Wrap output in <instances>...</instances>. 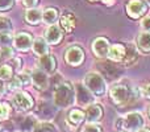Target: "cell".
Returning <instances> with one entry per match:
<instances>
[{"label":"cell","mask_w":150,"mask_h":132,"mask_svg":"<svg viewBox=\"0 0 150 132\" xmlns=\"http://www.w3.org/2000/svg\"><path fill=\"white\" fill-rule=\"evenodd\" d=\"M75 103V88L70 82H62L55 86L54 106L57 108H67Z\"/></svg>","instance_id":"6da1fadb"},{"label":"cell","mask_w":150,"mask_h":132,"mask_svg":"<svg viewBox=\"0 0 150 132\" xmlns=\"http://www.w3.org/2000/svg\"><path fill=\"white\" fill-rule=\"evenodd\" d=\"M144 118L140 112H129L116 122L117 128L125 132H137L144 127Z\"/></svg>","instance_id":"7a4b0ae2"},{"label":"cell","mask_w":150,"mask_h":132,"mask_svg":"<svg viewBox=\"0 0 150 132\" xmlns=\"http://www.w3.org/2000/svg\"><path fill=\"white\" fill-rule=\"evenodd\" d=\"M83 83H84V86L95 96H103L107 91V85H105V81H104L103 75L96 71L87 73Z\"/></svg>","instance_id":"3957f363"},{"label":"cell","mask_w":150,"mask_h":132,"mask_svg":"<svg viewBox=\"0 0 150 132\" xmlns=\"http://www.w3.org/2000/svg\"><path fill=\"white\" fill-rule=\"evenodd\" d=\"M109 98L116 106H125L132 101V90L127 85L116 83L109 90Z\"/></svg>","instance_id":"277c9868"},{"label":"cell","mask_w":150,"mask_h":132,"mask_svg":"<svg viewBox=\"0 0 150 132\" xmlns=\"http://www.w3.org/2000/svg\"><path fill=\"white\" fill-rule=\"evenodd\" d=\"M65 61L71 66H79L84 61V50L78 45L67 48L65 52Z\"/></svg>","instance_id":"5b68a950"},{"label":"cell","mask_w":150,"mask_h":132,"mask_svg":"<svg viewBox=\"0 0 150 132\" xmlns=\"http://www.w3.org/2000/svg\"><path fill=\"white\" fill-rule=\"evenodd\" d=\"M93 94L84 86V83H78L75 86V101L79 106H90L93 103Z\"/></svg>","instance_id":"8992f818"},{"label":"cell","mask_w":150,"mask_h":132,"mask_svg":"<svg viewBox=\"0 0 150 132\" xmlns=\"http://www.w3.org/2000/svg\"><path fill=\"white\" fill-rule=\"evenodd\" d=\"M148 4L144 0H130L127 4V13L130 19H140L145 16Z\"/></svg>","instance_id":"52a82bcc"},{"label":"cell","mask_w":150,"mask_h":132,"mask_svg":"<svg viewBox=\"0 0 150 132\" xmlns=\"http://www.w3.org/2000/svg\"><path fill=\"white\" fill-rule=\"evenodd\" d=\"M33 98L28 93H17L12 98V104L18 111H28L33 107Z\"/></svg>","instance_id":"ba28073f"},{"label":"cell","mask_w":150,"mask_h":132,"mask_svg":"<svg viewBox=\"0 0 150 132\" xmlns=\"http://www.w3.org/2000/svg\"><path fill=\"white\" fill-rule=\"evenodd\" d=\"M13 45L20 52H28L33 45V37L26 32H18L13 39Z\"/></svg>","instance_id":"9c48e42d"},{"label":"cell","mask_w":150,"mask_h":132,"mask_svg":"<svg viewBox=\"0 0 150 132\" xmlns=\"http://www.w3.org/2000/svg\"><path fill=\"white\" fill-rule=\"evenodd\" d=\"M109 42L107 39L104 37H98L92 41V45H91V49H92L93 54L98 58H105L108 57V50H109Z\"/></svg>","instance_id":"30bf717a"},{"label":"cell","mask_w":150,"mask_h":132,"mask_svg":"<svg viewBox=\"0 0 150 132\" xmlns=\"http://www.w3.org/2000/svg\"><path fill=\"white\" fill-rule=\"evenodd\" d=\"M32 83H33L34 88L44 91L49 87V77L41 69H36L32 71Z\"/></svg>","instance_id":"8fae6325"},{"label":"cell","mask_w":150,"mask_h":132,"mask_svg":"<svg viewBox=\"0 0 150 132\" xmlns=\"http://www.w3.org/2000/svg\"><path fill=\"white\" fill-rule=\"evenodd\" d=\"M44 39H45V41H46L47 44L57 45V44H59V42L62 41L63 31L59 28V26L55 25V24H54V25H49V28L45 31Z\"/></svg>","instance_id":"7c38bea8"},{"label":"cell","mask_w":150,"mask_h":132,"mask_svg":"<svg viewBox=\"0 0 150 132\" xmlns=\"http://www.w3.org/2000/svg\"><path fill=\"white\" fill-rule=\"evenodd\" d=\"M38 69H41L46 74H53L55 71V69H57V60H55V57L52 54L41 56L38 60Z\"/></svg>","instance_id":"4fadbf2b"},{"label":"cell","mask_w":150,"mask_h":132,"mask_svg":"<svg viewBox=\"0 0 150 132\" xmlns=\"http://www.w3.org/2000/svg\"><path fill=\"white\" fill-rule=\"evenodd\" d=\"M103 118V108L98 103H91L86 110V119L88 123H98Z\"/></svg>","instance_id":"5bb4252c"},{"label":"cell","mask_w":150,"mask_h":132,"mask_svg":"<svg viewBox=\"0 0 150 132\" xmlns=\"http://www.w3.org/2000/svg\"><path fill=\"white\" fill-rule=\"evenodd\" d=\"M32 82V74L28 73H20V74L15 75V78H11L9 82V90H18V88L26 86L28 83Z\"/></svg>","instance_id":"9a60e30c"},{"label":"cell","mask_w":150,"mask_h":132,"mask_svg":"<svg viewBox=\"0 0 150 132\" xmlns=\"http://www.w3.org/2000/svg\"><path fill=\"white\" fill-rule=\"evenodd\" d=\"M59 24H61V29H62L63 32L71 33V32L75 29V25H76V19H75V16L71 12H67V11H66V12L61 16Z\"/></svg>","instance_id":"2e32d148"},{"label":"cell","mask_w":150,"mask_h":132,"mask_svg":"<svg viewBox=\"0 0 150 132\" xmlns=\"http://www.w3.org/2000/svg\"><path fill=\"white\" fill-rule=\"evenodd\" d=\"M124 45H125V56H124V58H122L121 62L127 66L133 65V64H136L137 60H138L137 46H134L133 44H124Z\"/></svg>","instance_id":"e0dca14e"},{"label":"cell","mask_w":150,"mask_h":132,"mask_svg":"<svg viewBox=\"0 0 150 132\" xmlns=\"http://www.w3.org/2000/svg\"><path fill=\"white\" fill-rule=\"evenodd\" d=\"M84 119H86V112H83L82 110H79V108L70 110L67 114V123H69V126L73 128L79 127Z\"/></svg>","instance_id":"ac0fdd59"},{"label":"cell","mask_w":150,"mask_h":132,"mask_svg":"<svg viewBox=\"0 0 150 132\" xmlns=\"http://www.w3.org/2000/svg\"><path fill=\"white\" fill-rule=\"evenodd\" d=\"M125 56V45L122 44H113L109 46L108 58L112 62H121Z\"/></svg>","instance_id":"d6986e66"},{"label":"cell","mask_w":150,"mask_h":132,"mask_svg":"<svg viewBox=\"0 0 150 132\" xmlns=\"http://www.w3.org/2000/svg\"><path fill=\"white\" fill-rule=\"evenodd\" d=\"M136 46L138 52L150 53V33L149 32H141L136 40Z\"/></svg>","instance_id":"ffe728a7"},{"label":"cell","mask_w":150,"mask_h":132,"mask_svg":"<svg viewBox=\"0 0 150 132\" xmlns=\"http://www.w3.org/2000/svg\"><path fill=\"white\" fill-rule=\"evenodd\" d=\"M55 108L57 107H53L50 106L49 103H45V102H42V103H40L38 106V110H37V115H38L41 119H44V122H46V120L52 119V118H54L55 115Z\"/></svg>","instance_id":"44dd1931"},{"label":"cell","mask_w":150,"mask_h":132,"mask_svg":"<svg viewBox=\"0 0 150 132\" xmlns=\"http://www.w3.org/2000/svg\"><path fill=\"white\" fill-rule=\"evenodd\" d=\"M25 20L30 25H38L42 21V11L38 8H29L25 12Z\"/></svg>","instance_id":"7402d4cb"},{"label":"cell","mask_w":150,"mask_h":132,"mask_svg":"<svg viewBox=\"0 0 150 132\" xmlns=\"http://www.w3.org/2000/svg\"><path fill=\"white\" fill-rule=\"evenodd\" d=\"M32 49L36 53L37 56H45L49 54V44L45 41V39H36L33 40V45H32Z\"/></svg>","instance_id":"603a6c76"},{"label":"cell","mask_w":150,"mask_h":132,"mask_svg":"<svg viewBox=\"0 0 150 132\" xmlns=\"http://www.w3.org/2000/svg\"><path fill=\"white\" fill-rule=\"evenodd\" d=\"M58 20V11L55 8H46L42 11V21L47 25H54Z\"/></svg>","instance_id":"cb8c5ba5"},{"label":"cell","mask_w":150,"mask_h":132,"mask_svg":"<svg viewBox=\"0 0 150 132\" xmlns=\"http://www.w3.org/2000/svg\"><path fill=\"white\" fill-rule=\"evenodd\" d=\"M100 67L103 69L104 74H107L108 78H111V79H113V78L119 77V75L121 74V69H119V67L112 62H105V64H103V65H100Z\"/></svg>","instance_id":"d4e9b609"},{"label":"cell","mask_w":150,"mask_h":132,"mask_svg":"<svg viewBox=\"0 0 150 132\" xmlns=\"http://www.w3.org/2000/svg\"><path fill=\"white\" fill-rule=\"evenodd\" d=\"M32 132H57V128L49 122H41L37 123Z\"/></svg>","instance_id":"484cf974"},{"label":"cell","mask_w":150,"mask_h":132,"mask_svg":"<svg viewBox=\"0 0 150 132\" xmlns=\"http://www.w3.org/2000/svg\"><path fill=\"white\" fill-rule=\"evenodd\" d=\"M36 124H37V123H36V120H34L33 116H25V119L21 122L20 128L23 131H25V132H30V131L34 130Z\"/></svg>","instance_id":"4316f807"},{"label":"cell","mask_w":150,"mask_h":132,"mask_svg":"<svg viewBox=\"0 0 150 132\" xmlns=\"http://www.w3.org/2000/svg\"><path fill=\"white\" fill-rule=\"evenodd\" d=\"M13 36L11 32H0V45L1 46H9V44L13 42Z\"/></svg>","instance_id":"83f0119b"},{"label":"cell","mask_w":150,"mask_h":132,"mask_svg":"<svg viewBox=\"0 0 150 132\" xmlns=\"http://www.w3.org/2000/svg\"><path fill=\"white\" fill-rule=\"evenodd\" d=\"M13 75V69L9 65H3L0 66V79L1 81H8L11 79Z\"/></svg>","instance_id":"f1b7e54d"},{"label":"cell","mask_w":150,"mask_h":132,"mask_svg":"<svg viewBox=\"0 0 150 132\" xmlns=\"http://www.w3.org/2000/svg\"><path fill=\"white\" fill-rule=\"evenodd\" d=\"M12 31V23L9 19L0 16V32H11Z\"/></svg>","instance_id":"f546056e"},{"label":"cell","mask_w":150,"mask_h":132,"mask_svg":"<svg viewBox=\"0 0 150 132\" xmlns=\"http://www.w3.org/2000/svg\"><path fill=\"white\" fill-rule=\"evenodd\" d=\"M11 114V108L7 103H0V122L1 120H5L9 118Z\"/></svg>","instance_id":"4dcf8cb0"},{"label":"cell","mask_w":150,"mask_h":132,"mask_svg":"<svg viewBox=\"0 0 150 132\" xmlns=\"http://www.w3.org/2000/svg\"><path fill=\"white\" fill-rule=\"evenodd\" d=\"M0 58H3V60L13 58V49L11 46H3L0 50Z\"/></svg>","instance_id":"1f68e13d"},{"label":"cell","mask_w":150,"mask_h":132,"mask_svg":"<svg viewBox=\"0 0 150 132\" xmlns=\"http://www.w3.org/2000/svg\"><path fill=\"white\" fill-rule=\"evenodd\" d=\"M15 5V0H0V12H7Z\"/></svg>","instance_id":"d6a6232c"},{"label":"cell","mask_w":150,"mask_h":132,"mask_svg":"<svg viewBox=\"0 0 150 132\" xmlns=\"http://www.w3.org/2000/svg\"><path fill=\"white\" fill-rule=\"evenodd\" d=\"M82 132H103L100 128V126H98L96 123H88L83 127Z\"/></svg>","instance_id":"836d02e7"},{"label":"cell","mask_w":150,"mask_h":132,"mask_svg":"<svg viewBox=\"0 0 150 132\" xmlns=\"http://www.w3.org/2000/svg\"><path fill=\"white\" fill-rule=\"evenodd\" d=\"M141 28L144 32H149L150 33V16H145L141 20Z\"/></svg>","instance_id":"e575fe53"},{"label":"cell","mask_w":150,"mask_h":132,"mask_svg":"<svg viewBox=\"0 0 150 132\" xmlns=\"http://www.w3.org/2000/svg\"><path fill=\"white\" fill-rule=\"evenodd\" d=\"M38 1L40 0H23V4H24V7H26V8H36Z\"/></svg>","instance_id":"d590c367"},{"label":"cell","mask_w":150,"mask_h":132,"mask_svg":"<svg viewBox=\"0 0 150 132\" xmlns=\"http://www.w3.org/2000/svg\"><path fill=\"white\" fill-rule=\"evenodd\" d=\"M141 91H142L144 95H146L150 99V83H149V85H146L145 87H142V90H141Z\"/></svg>","instance_id":"8d00e7d4"},{"label":"cell","mask_w":150,"mask_h":132,"mask_svg":"<svg viewBox=\"0 0 150 132\" xmlns=\"http://www.w3.org/2000/svg\"><path fill=\"white\" fill-rule=\"evenodd\" d=\"M4 91H5V85H4V81H1L0 79V96L4 94Z\"/></svg>","instance_id":"74e56055"},{"label":"cell","mask_w":150,"mask_h":132,"mask_svg":"<svg viewBox=\"0 0 150 132\" xmlns=\"http://www.w3.org/2000/svg\"><path fill=\"white\" fill-rule=\"evenodd\" d=\"M15 62H16V67H15V69L18 70L21 67V60H20V58H15Z\"/></svg>","instance_id":"f35d334b"},{"label":"cell","mask_w":150,"mask_h":132,"mask_svg":"<svg viewBox=\"0 0 150 132\" xmlns=\"http://www.w3.org/2000/svg\"><path fill=\"white\" fill-rule=\"evenodd\" d=\"M101 1H103L104 4H107V5H112L115 3V0H101Z\"/></svg>","instance_id":"ab89813d"},{"label":"cell","mask_w":150,"mask_h":132,"mask_svg":"<svg viewBox=\"0 0 150 132\" xmlns=\"http://www.w3.org/2000/svg\"><path fill=\"white\" fill-rule=\"evenodd\" d=\"M137 132H150V130H149V128H145V127H142V128H141V130H138Z\"/></svg>","instance_id":"60d3db41"},{"label":"cell","mask_w":150,"mask_h":132,"mask_svg":"<svg viewBox=\"0 0 150 132\" xmlns=\"http://www.w3.org/2000/svg\"><path fill=\"white\" fill-rule=\"evenodd\" d=\"M144 1H145L148 5H150V0H144Z\"/></svg>","instance_id":"b9f144b4"},{"label":"cell","mask_w":150,"mask_h":132,"mask_svg":"<svg viewBox=\"0 0 150 132\" xmlns=\"http://www.w3.org/2000/svg\"><path fill=\"white\" fill-rule=\"evenodd\" d=\"M90 1H96V0H90Z\"/></svg>","instance_id":"7bdbcfd3"},{"label":"cell","mask_w":150,"mask_h":132,"mask_svg":"<svg viewBox=\"0 0 150 132\" xmlns=\"http://www.w3.org/2000/svg\"><path fill=\"white\" fill-rule=\"evenodd\" d=\"M149 116H150V108H149Z\"/></svg>","instance_id":"ee69618b"},{"label":"cell","mask_w":150,"mask_h":132,"mask_svg":"<svg viewBox=\"0 0 150 132\" xmlns=\"http://www.w3.org/2000/svg\"><path fill=\"white\" fill-rule=\"evenodd\" d=\"M119 132H125V131H119Z\"/></svg>","instance_id":"f6af8a7d"}]
</instances>
